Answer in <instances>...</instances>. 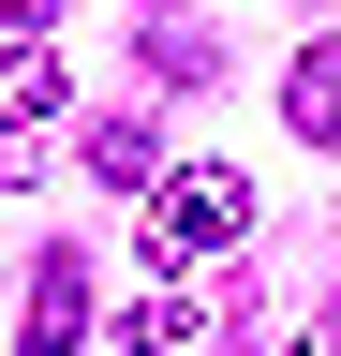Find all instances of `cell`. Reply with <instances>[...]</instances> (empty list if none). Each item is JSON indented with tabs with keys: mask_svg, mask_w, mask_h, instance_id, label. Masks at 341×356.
I'll list each match as a JSON object with an SVG mask.
<instances>
[{
	"mask_svg": "<svg viewBox=\"0 0 341 356\" xmlns=\"http://www.w3.org/2000/svg\"><path fill=\"white\" fill-rule=\"evenodd\" d=\"M238 238H252V178L238 163H163L149 178V267L163 282H193V267L238 252Z\"/></svg>",
	"mask_w": 341,
	"mask_h": 356,
	"instance_id": "cell-1",
	"label": "cell"
},
{
	"mask_svg": "<svg viewBox=\"0 0 341 356\" xmlns=\"http://www.w3.org/2000/svg\"><path fill=\"white\" fill-rule=\"evenodd\" d=\"M45 15H60V0H0V30H15V44H30V30H45Z\"/></svg>",
	"mask_w": 341,
	"mask_h": 356,
	"instance_id": "cell-8",
	"label": "cell"
},
{
	"mask_svg": "<svg viewBox=\"0 0 341 356\" xmlns=\"http://www.w3.org/2000/svg\"><path fill=\"white\" fill-rule=\"evenodd\" d=\"M60 44H0V134H30V119H60Z\"/></svg>",
	"mask_w": 341,
	"mask_h": 356,
	"instance_id": "cell-4",
	"label": "cell"
},
{
	"mask_svg": "<svg viewBox=\"0 0 341 356\" xmlns=\"http://www.w3.org/2000/svg\"><path fill=\"white\" fill-rule=\"evenodd\" d=\"M90 178H163V149H149V119H104V134H90Z\"/></svg>",
	"mask_w": 341,
	"mask_h": 356,
	"instance_id": "cell-6",
	"label": "cell"
},
{
	"mask_svg": "<svg viewBox=\"0 0 341 356\" xmlns=\"http://www.w3.org/2000/svg\"><path fill=\"white\" fill-rule=\"evenodd\" d=\"M15 341H30V356H74V341H90V267H74V252H45V267H30Z\"/></svg>",
	"mask_w": 341,
	"mask_h": 356,
	"instance_id": "cell-3",
	"label": "cell"
},
{
	"mask_svg": "<svg viewBox=\"0 0 341 356\" xmlns=\"http://www.w3.org/2000/svg\"><path fill=\"white\" fill-rule=\"evenodd\" d=\"M193 327H208V297H149V312H134V356H163V341H193Z\"/></svg>",
	"mask_w": 341,
	"mask_h": 356,
	"instance_id": "cell-7",
	"label": "cell"
},
{
	"mask_svg": "<svg viewBox=\"0 0 341 356\" xmlns=\"http://www.w3.org/2000/svg\"><path fill=\"white\" fill-rule=\"evenodd\" d=\"M238 356H341V297H312V282L238 297Z\"/></svg>",
	"mask_w": 341,
	"mask_h": 356,
	"instance_id": "cell-2",
	"label": "cell"
},
{
	"mask_svg": "<svg viewBox=\"0 0 341 356\" xmlns=\"http://www.w3.org/2000/svg\"><path fill=\"white\" fill-rule=\"evenodd\" d=\"M282 119L312 134V149H341V44H312V60L282 74Z\"/></svg>",
	"mask_w": 341,
	"mask_h": 356,
	"instance_id": "cell-5",
	"label": "cell"
}]
</instances>
